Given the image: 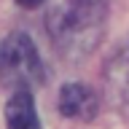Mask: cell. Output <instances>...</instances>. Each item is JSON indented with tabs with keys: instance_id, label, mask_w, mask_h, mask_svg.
<instances>
[{
	"instance_id": "1",
	"label": "cell",
	"mask_w": 129,
	"mask_h": 129,
	"mask_svg": "<svg viewBox=\"0 0 129 129\" xmlns=\"http://www.w3.org/2000/svg\"><path fill=\"white\" fill-rule=\"evenodd\" d=\"M105 19V0H59L48 27L64 51H89L100 38Z\"/></svg>"
},
{
	"instance_id": "2",
	"label": "cell",
	"mask_w": 129,
	"mask_h": 129,
	"mask_svg": "<svg viewBox=\"0 0 129 129\" xmlns=\"http://www.w3.org/2000/svg\"><path fill=\"white\" fill-rule=\"evenodd\" d=\"M0 81L16 91H32L43 83V62L24 32H14L0 46Z\"/></svg>"
},
{
	"instance_id": "3",
	"label": "cell",
	"mask_w": 129,
	"mask_h": 129,
	"mask_svg": "<svg viewBox=\"0 0 129 129\" xmlns=\"http://www.w3.org/2000/svg\"><path fill=\"white\" fill-rule=\"evenodd\" d=\"M97 97L83 83H67L59 91V113L73 121H91L97 116Z\"/></svg>"
},
{
	"instance_id": "4",
	"label": "cell",
	"mask_w": 129,
	"mask_h": 129,
	"mask_svg": "<svg viewBox=\"0 0 129 129\" xmlns=\"http://www.w3.org/2000/svg\"><path fill=\"white\" fill-rule=\"evenodd\" d=\"M6 121L8 129H40L38 110L30 91H14V97L6 105Z\"/></svg>"
},
{
	"instance_id": "5",
	"label": "cell",
	"mask_w": 129,
	"mask_h": 129,
	"mask_svg": "<svg viewBox=\"0 0 129 129\" xmlns=\"http://www.w3.org/2000/svg\"><path fill=\"white\" fill-rule=\"evenodd\" d=\"M108 83H110V91H118L121 100L129 102V48L124 51V54H118L116 67H113Z\"/></svg>"
},
{
	"instance_id": "6",
	"label": "cell",
	"mask_w": 129,
	"mask_h": 129,
	"mask_svg": "<svg viewBox=\"0 0 129 129\" xmlns=\"http://www.w3.org/2000/svg\"><path fill=\"white\" fill-rule=\"evenodd\" d=\"M16 3H19V6H24V8H38L43 0H16Z\"/></svg>"
}]
</instances>
